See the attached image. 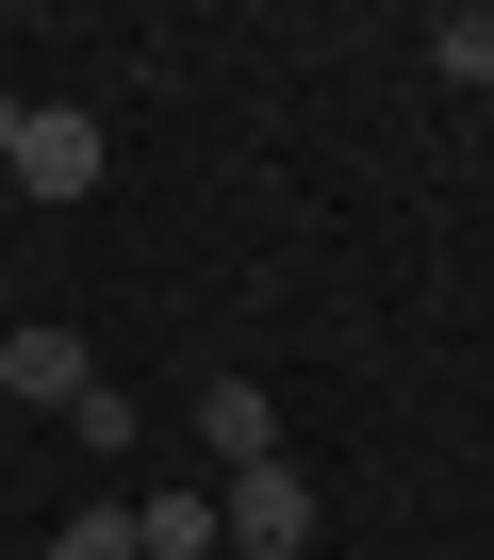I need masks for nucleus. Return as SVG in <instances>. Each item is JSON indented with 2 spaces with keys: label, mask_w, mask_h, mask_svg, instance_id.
I'll use <instances>...</instances> for the list:
<instances>
[{
  "label": "nucleus",
  "mask_w": 494,
  "mask_h": 560,
  "mask_svg": "<svg viewBox=\"0 0 494 560\" xmlns=\"http://www.w3.org/2000/svg\"><path fill=\"white\" fill-rule=\"evenodd\" d=\"M0 396H17V412H83V396H99L83 330H0Z\"/></svg>",
  "instance_id": "nucleus-3"
},
{
  "label": "nucleus",
  "mask_w": 494,
  "mask_h": 560,
  "mask_svg": "<svg viewBox=\"0 0 494 560\" xmlns=\"http://www.w3.org/2000/svg\"><path fill=\"white\" fill-rule=\"evenodd\" d=\"M314 527H330V511H314V478H297V462H247V478L214 494V544H247V560H297Z\"/></svg>",
  "instance_id": "nucleus-1"
},
{
  "label": "nucleus",
  "mask_w": 494,
  "mask_h": 560,
  "mask_svg": "<svg viewBox=\"0 0 494 560\" xmlns=\"http://www.w3.org/2000/svg\"><path fill=\"white\" fill-rule=\"evenodd\" d=\"M0 182H17V198H50V214H67V198H99V116H83V100H34Z\"/></svg>",
  "instance_id": "nucleus-2"
},
{
  "label": "nucleus",
  "mask_w": 494,
  "mask_h": 560,
  "mask_svg": "<svg viewBox=\"0 0 494 560\" xmlns=\"http://www.w3.org/2000/svg\"><path fill=\"white\" fill-rule=\"evenodd\" d=\"M198 445L247 478V462H281V412H264V380H198Z\"/></svg>",
  "instance_id": "nucleus-4"
},
{
  "label": "nucleus",
  "mask_w": 494,
  "mask_h": 560,
  "mask_svg": "<svg viewBox=\"0 0 494 560\" xmlns=\"http://www.w3.org/2000/svg\"><path fill=\"white\" fill-rule=\"evenodd\" d=\"M132 544H149V560H214V494H181V478L132 494Z\"/></svg>",
  "instance_id": "nucleus-5"
},
{
  "label": "nucleus",
  "mask_w": 494,
  "mask_h": 560,
  "mask_svg": "<svg viewBox=\"0 0 494 560\" xmlns=\"http://www.w3.org/2000/svg\"><path fill=\"white\" fill-rule=\"evenodd\" d=\"M50 560H149V544H132V511L99 494V511H67V544H50Z\"/></svg>",
  "instance_id": "nucleus-6"
},
{
  "label": "nucleus",
  "mask_w": 494,
  "mask_h": 560,
  "mask_svg": "<svg viewBox=\"0 0 494 560\" xmlns=\"http://www.w3.org/2000/svg\"><path fill=\"white\" fill-rule=\"evenodd\" d=\"M17 116H34V100H0V165H17Z\"/></svg>",
  "instance_id": "nucleus-8"
},
{
  "label": "nucleus",
  "mask_w": 494,
  "mask_h": 560,
  "mask_svg": "<svg viewBox=\"0 0 494 560\" xmlns=\"http://www.w3.org/2000/svg\"><path fill=\"white\" fill-rule=\"evenodd\" d=\"M428 67H445V83H494V18H445V34H428Z\"/></svg>",
  "instance_id": "nucleus-7"
}]
</instances>
